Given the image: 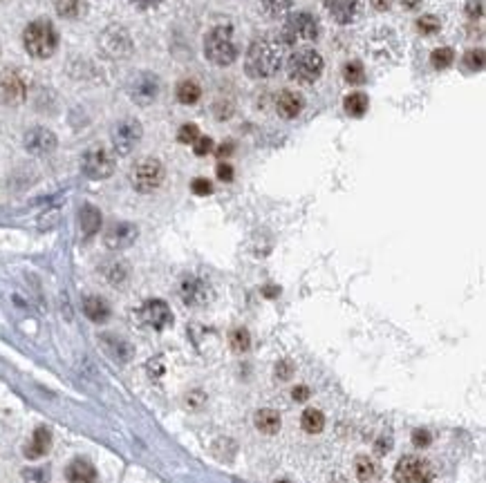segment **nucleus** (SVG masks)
I'll return each mask as SVG.
<instances>
[{
    "instance_id": "nucleus-32",
    "label": "nucleus",
    "mask_w": 486,
    "mask_h": 483,
    "mask_svg": "<svg viewBox=\"0 0 486 483\" xmlns=\"http://www.w3.org/2000/svg\"><path fill=\"white\" fill-rule=\"evenodd\" d=\"M229 342H231L233 351L242 354V351H247L249 347H251V336H249L247 329H233L231 336H229Z\"/></svg>"
},
{
    "instance_id": "nucleus-18",
    "label": "nucleus",
    "mask_w": 486,
    "mask_h": 483,
    "mask_svg": "<svg viewBox=\"0 0 486 483\" xmlns=\"http://www.w3.org/2000/svg\"><path fill=\"white\" fill-rule=\"evenodd\" d=\"M67 483H97V470L85 458H74L65 468Z\"/></svg>"
},
{
    "instance_id": "nucleus-42",
    "label": "nucleus",
    "mask_w": 486,
    "mask_h": 483,
    "mask_svg": "<svg viewBox=\"0 0 486 483\" xmlns=\"http://www.w3.org/2000/svg\"><path fill=\"white\" fill-rule=\"evenodd\" d=\"M291 374H293V365L289 360H280L276 365V376L280 381H287V378H291Z\"/></svg>"
},
{
    "instance_id": "nucleus-33",
    "label": "nucleus",
    "mask_w": 486,
    "mask_h": 483,
    "mask_svg": "<svg viewBox=\"0 0 486 483\" xmlns=\"http://www.w3.org/2000/svg\"><path fill=\"white\" fill-rule=\"evenodd\" d=\"M197 136H200V128H197V125L195 123H186V125H182V128H179L177 141L184 144V146H193L197 141Z\"/></svg>"
},
{
    "instance_id": "nucleus-15",
    "label": "nucleus",
    "mask_w": 486,
    "mask_h": 483,
    "mask_svg": "<svg viewBox=\"0 0 486 483\" xmlns=\"http://www.w3.org/2000/svg\"><path fill=\"white\" fill-rule=\"evenodd\" d=\"M22 144H25V150L32 153V155H50L54 148H56V134L48 128H32L25 132V139H22Z\"/></svg>"
},
{
    "instance_id": "nucleus-7",
    "label": "nucleus",
    "mask_w": 486,
    "mask_h": 483,
    "mask_svg": "<svg viewBox=\"0 0 486 483\" xmlns=\"http://www.w3.org/2000/svg\"><path fill=\"white\" fill-rule=\"evenodd\" d=\"M141 136H144V128L137 119H121L112 125L110 132L112 148H115L117 155H130L139 146Z\"/></svg>"
},
{
    "instance_id": "nucleus-48",
    "label": "nucleus",
    "mask_w": 486,
    "mask_h": 483,
    "mask_svg": "<svg viewBox=\"0 0 486 483\" xmlns=\"http://www.w3.org/2000/svg\"><path fill=\"white\" fill-rule=\"evenodd\" d=\"M422 5V0H403V7L405 9H417Z\"/></svg>"
},
{
    "instance_id": "nucleus-8",
    "label": "nucleus",
    "mask_w": 486,
    "mask_h": 483,
    "mask_svg": "<svg viewBox=\"0 0 486 483\" xmlns=\"http://www.w3.org/2000/svg\"><path fill=\"white\" fill-rule=\"evenodd\" d=\"M81 170L90 179H108L115 172V157L106 148H90L81 159Z\"/></svg>"
},
{
    "instance_id": "nucleus-5",
    "label": "nucleus",
    "mask_w": 486,
    "mask_h": 483,
    "mask_svg": "<svg viewBox=\"0 0 486 483\" xmlns=\"http://www.w3.org/2000/svg\"><path fill=\"white\" fill-rule=\"evenodd\" d=\"M321 25L310 11H293L289 18L285 20V27H282V43L293 45L298 41H316L319 38Z\"/></svg>"
},
{
    "instance_id": "nucleus-25",
    "label": "nucleus",
    "mask_w": 486,
    "mask_h": 483,
    "mask_svg": "<svg viewBox=\"0 0 486 483\" xmlns=\"http://www.w3.org/2000/svg\"><path fill=\"white\" fill-rule=\"evenodd\" d=\"M175 94H177L179 103H184V106H193V103L200 101L202 90H200V85L195 83V80H179Z\"/></svg>"
},
{
    "instance_id": "nucleus-24",
    "label": "nucleus",
    "mask_w": 486,
    "mask_h": 483,
    "mask_svg": "<svg viewBox=\"0 0 486 483\" xmlns=\"http://www.w3.org/2000/svg\"><path fill=\"white\" fill-rule=\"evenodd\" d=\"M256 428L263 434H276L280 430V414L274 410H260L256 414Z\"/></svg>"
},
{
    "instance_id": "nucleus-49",
    "label": "nucleus",
    "mask_w": 486,
    "mask_h": 483,
    "mask_svg": "<svg viewBox=\"0 0 486 483\" xmlns=\"http://www.w3.org/2000/svg\"><path fill=\"white\" fill-rule=\"evenodd\" d=\"M282 483H285V481H282Z\"/></svg>"
},
{
    "instance_id": "nucleus-4",
    "label": "nucleus",
    "mask_w": 486,
    "mask_h": 483,
    "mask_svg": "<svg viewBox=\"0 0 486 483\" xmlns=\"http://www.w3.org/2000/svg\"><path fill=\"white\" fill-rule=\"evenodd\" d=\"M287 74L291 80H296L300 85L314 83L323 74V56L310 48L293 52L287 59Z\"/></svg>"
},
{
    "instance_id": "nucleus-31",
    "label": "nucleus",
    "mask_w": 486,
    "mask_h": 483,
    "mask_svg": "<svg viewBox=\"0 0 486 483\" xmlns=\"http://www.w3.org/2000/svg\"><path fill=\"white\" fill-rule=\"evenodd\" d=\"M453 61H455V52L450 48H437L431 54V65L435 70H446V67L453 65Z\"/></svg>"
},
{
    "instance_id": "nucleus-44",
    "label": "nucleus",
    "mask_w": 486,
    "mask_h": 483,
    "mask_svg": "<svg viewBox=\"0 0 486 483\" xmlns=\"http://www.w3.org/2000/svg\"><path fill=\"white\" fill-rule=\"evenodd\" d=\"M130 3H132L134 7H139V9H153V7H157V5H162L164 0H130Z\"/></svg>"
},
{
    "instance_id": "nucleus-17",
    "label": "nucleus",
    "mask_w": 486,
    "mask_h": 483,
    "mask_svg": "<svg viewBox=\"0 0 486 483\" xmlns=\"http://www.w3.org/2000/svg\"><path fill=\"white\" fill-rule=\"evenodd\" d=\"M179 295H182V300L188 307H200V304L207 302L209 286L204 280H200V278H186L182 282V286H179Z\"/></svg>"
},
{
    "instance_id": "nucleus-27",
    "label": "nucleus",
    "mask_w": 486,
    "mask_h": 483,
    "mask_svg": "<svg viewBox=\"0 0 486 483\" xmlns=\"http://www.w3.org/2000/svg\"><path fill=\"white\" fill-rule=\"evenodd\" d=\"M300 425H303V430L305 432H310V434H319L323 432L325 428V416H323V412L321 410H305L303 412V419H300Z\"/></svg>"
},
{
    "instance_id": "nucleus-45",
    "label": "nucleus",
    "mask_w": 486,
    "mask_h": 483,
    "mask_svg": "<svg viewBox=\"0 0 486 483\" xmlns=\"http://www.w3.org/2000/svg\"><path fill=\"white\" fill-rule=\"evenodd\" d=\"M291 396L296 398V400H307V398H310V389L305 387V385H298V387H293Z\"/></svg>"
},
{
    "instance_id": "nucleus-14",
    "label": "nucleus",
    "mask_w": 486,
    "mask_h": 483,
    "mask_svg": "<svg viewBox=\"0 0 486 483\" xmlns=\"http://www.w3.org/2000/svg\"><path fill=\"white\" fill-rule=\"evenodd\" d=\"M137 235H139V231H137V226H134V224H130V222H115L106 231L104 241H106V246L112 248V251H123V248H128V246L134 244Z\"/></svg>"
},
{
    "instance_id": "nucleus-28",
    "label": "nucleus",
    "mask_w": 486,
    "mask_h": 483,
    "mask_svg": "<svg viewBox=\"0 0 486 483\" xmlns=\"http://www.w3.org/2000/svg\"><path fill=\"white\" fill-rule=\"evenodd\" d=\"M368 97L363 94V92H352V94L345 97V112L349 114V117H363V114L368 112Z\"/></svg>"
},
{
    "instance_id": "nucleus-26",
    "label": "nucleus",
    "mask_w": 486,
    "mask_h": 483,
    "mask_svg": "<svg viewBox=\"0 0 486 483\" xmlns=\"http://www.w3.org/2000/svg\"><path fill=\"white\" fill-rule=\"evenodd\" d=\"M354 468H356V477L361 483H372L379 477V468L370 456H356Z\"/></svg>"
},
{
    "instance_id": "nucleus-21",
    "label": "nucleus",
    "mask_w": 486,
    "mask_h": 483,
    "mask_svg": "<svg viewBox=\"0 0 486 483\" xmlns=\"http://www.w3.org/2000/svg\"><path fill=\"white\" fill-rule=\"evenodd\" d=\"M83 314L92 322H106L110 318V304L101 295H88L83 300Z\"/></svg>"
},
{
    "instance_id": "nucleus-30",
    "label": "nucleus",
    "mask_w": 486,
    "mask_h": 483,
    "mask_svg": "<svg viewBox=\"0 0 486 483\" xmlns=\"http://www.w3.org/2000/svg\"><path fill=\"white\" fill-rule=\"evenodd\" d=\"M260 7L265 9L267 16L278 18V16H285L293 7V0H260Z\"/></svg>"
},
{
    "instance_id": "nucleus-6",
    "label": "nucleus",
    "mask_w": 486,
    "mask_h": 483,
    "mask_svg": "<svg viewBox=\"0 0 486 483\" xmlns=\"http://www.w3.org/2000/svg\"><path fill=\"white\" fill-rule=\"evenodd\" d=\"M166 177V170L162 166L160 159H141L139 164H134L132 172H130V181H132V188L137 192H153L157 190L164 183Z\"/></svg>"
},
{
    "instance_id": "nucleus-1",
    "label": "nucleus",
    "mask_w": 486,
    "mask_h": 483,
    "mask_svg": "<svg viewBox=\"0 0 486 483\" xmlns=\"http://www.w3.org/2000/svg\"><path fill=\"white\" fill-rule=\"evenodd\" d=\"M285 43L282 38H260L254 41L247 50L244 70L251 78H269L274 76L282 65Z\"/></svg>"
},
{
    "instance_id": "nucleus-36",
    "label": "nucleus",
    "mask_w": 486,
    "mask_h": 483,
    "mask_svg": "<svg viewBox=\"0 0 486 483\" xmlns=\"http://www.w3.org/2000/svg\"><path fill=\"white\" fill-rule=\"evenodd\" d=\"M22 479H25V483H50V472L45 468H32L25 470Z\"/></svg>"
},
{
    "instance_id": "nucleus-43",
    "label": "nucleus",
    "mask_w": 486,
    "mask_h": 483,
    "mask_svg": "<svg viewBox=\"0 0 486 483\" xmlns=\"http://www.w3.org/2000/svg\"><path fill=\"white\" fill-rule=\"evenodd\" d=\"M466 14H468V18H482V14H484L482 0H471V3L466 5Z\"/></svg>"
},
{
    "instance_id": "nucleus-3",
    "label": "nucleus",
    "mask_w": 486,
    "mask_h": 483,
    "mask_svg": "<svg viewBox=\"0 0 486 483\" xmlns=\"http://www.w3.org/2000/svg\"><path fill=\"white\" fill-rule=\"evenodd\" d=\"M22 45L34 59H50L59 48V34L50 20H34L22 31Z\"/></svg>"
},
{
    "instance_id": "nucleus-20",
    "label": "nucleus",
    "mask_w": 486,
    "mask_h": 483,
    "mask_svg": "<svg viewBox=\"0 0 486 483\" xmlns=\"http://www.w3.org/2000/svg\"><path fill=\"white\" fill-rule=\"evenodd\" d=\"M50 447H52V432L48 428H36L34 430L29 445L25 447V456L27 458H41L50 452Z\"/></svg>"
},
{
    "instance_id": "nucleus-19",
    "label": "nucleus",
    "mask_w": 486,
    "mask_h": 483,
    "mask_svg": "<svg viewBox=\"0 0 486 483\" xmlns=\"http://www.w3.org/2000/svg\"><path fill=\"white\" fill-rule=\"evenodd\" d=\"M303 108H305V99L300 94H296V92H291V90L280 92V97L276 101V110L282 119H296L303 112Z\"/></svg>"
},
{
    "instance_id": "nucleus-46",
    "label": "nucleus",
    "mask_w": 486,
    "mask_h": 483,
    "mask_svg": "<svg viewBox=\"0 0 486 483\" xmlns=\"http://www.w3.org/2000/svg\"><path fill=\"white\" fill-rule=\"evenodd\" d=\"M372 7L377 11H388L392 7V0H372Z\"/></svg>"
},
{
    "instance_id": "nucleus-37",
    "label": "nucleus",
    "mask_w": 486,
    "mask_h": 483,
    "mask_svg": "<svg viewBox=\"0 0 486 483\" xmlns=\"http://www.w3.org/2000/svg\"><path fill=\"white\" fill-rule=\"evenodd\" d=\"M110 269L112 271H104L110 282L117 284V282H121L123 278H126V267H123V262H110Z\"/></svg>"
},
{
    "instance_id": "nucleus-9",
    "label": "nucleus",
    "mask_w": 486,
    "mask_h": 483,
    "mask_svg": "<svg viewBox=\"0 0 486 483\" xmlns=\"http://www.w3.org/2000/svg\"><path fill=\"white\" fill-rule=\"evenodd\" d=\"M397 483H433V468L419 456H403L394 468Z\"/></svg>"
},
{
    "instance_id": "nucleus-2",
    "label": "nucleus",
    "mask_w": 486,
    "mask_h": 483,
    "mask_svg": "<svg viewBox=\"0 0 486 483\" xmlns=\"http://www.w3.org/2000/svg\"><path fill=\"white\" fill-rule=\"evenodd\" d=\"M204 56L218 67H227L238 59V45L231 25H216L204 36Z\"/></svg>"
},
{
    "instance_id": "nucleus-10",
    "label": "nucleus",
    "mask_w": 486,
    "mask_h": 483,
    "mask_svg": "<svg viewBox=\"0 0 486 483\" xmlns=\"http://www.w3.org/2000/svg\"><path fill=\"white\" fill-rule=\"evenodd\" d=\"M101 50L104 54H108L110 59H126L132 52V38L130 34L119 27V25H112L108 27L104 34H101Z\"/></svg>"
},
{
    "instance_id": "nucleus-13",
    "label": "nucleus",
    "mask_w": 486,
    "mask_h": 483,
    "mask_svg": "<svg viewBox=\"0 0 486 483\" xmlns=\"http://www.w3.org/2000/svg\"><path fill=\"white\" fill-rule=\"evenodd\" d=\"M27 85L18 72H3L0 74V103L5 106H18L25 99Z\"/></svg>"
},
{
    "instance_id": "nucleus-47",
    "label": "nucleus",
    "mask_w": 486,
    "mask_h": 483,
    "mask_svg": "<svg viewBox=\"0 0 486 483\" xmlns=\"http://www.w3.org/2000/svg\"><path fill=\"white\" fill-rule=\"evenodd\" d=\"M231 153H233V144H222V146L218 148V157H220V159L229 157Z\"/></svg>"
},
{
    "instance_id": "nucleus-34",
    "label": "nucleus",
    "mask_w": 486,
    "mask_h": 483,
    "mask_svg": "<svg viewBox=\"0 0 486 483\" xmlns=\"http://www.w3.org/2000/svg\"><path fill=\"white\" fill-rule=\"evenodd\" d=\"M439 27H442V22H439V18L433 16V14H426V16H422L419 20H417V29H419L422 34H426V36L437 34Z\"/></svg>"
},
{
    "instance_id": "nucleus-38",
    "label": "nucleus",
    "mask_w": 486,
    "mask_h": 483,
    "mask_svg": "<svg viewBox=\"0 0 486 483\" xmlns=\"http://www.w3.org/2000/svg\"><path fill=\"white\" fill-rule=\"evenodd\" d=\"M213 150V139L211 136H197V141L193 144V153L197 155V157H204V155H209Z\"/></svg>"
},
{
    "instance_id": "nucleus-12",
    "label": "nucleus",
    "mask_w": 486,
    "mask_h": 483,
    "mask_svg": "<svg viewBox=\"0 0 486 483\" xmlns=\"http://www.w3.org/2000/svg\"><path fill=\"white\" fill-rule=\"evenodd\" d=\"M128 94L130 99L137 103V106H151V103L160 94V80L155 74H139L132 78V83L128 85Z\"/></svg>"
},
{
    "instance_id": "nucleus-40",
    "label": "nucleus",
    "mask_w": 486,
    "mask_h": 483,
    "mask_svg": "<svg viewBox=\"0 0 486 483\" xmlns=\"http://www.w3.org/2000/svg\"><path fill=\"white\" fill-rule=\"evenodd\" d=\"M412 443L417 447H428V445L433 443V434L428 432V430H415L412 432Z\"/></svg>"
},
{
    "instance_id": "nucleus-29",
    "label": "nucleus",
    "mask_w": 486,
    "mask_h": 483,
    "mask_svg": "<svg viewBox=\"0 0 486 483\" xmlns=\"http://www.w3.org/2000/svg\"><path fill=\"white\" fill-rule=\"evenodd\" d=\"M343 78L349 85H363L366 83V67L361 61H347L343 65Z\"/></svg>"
},
{
    "instance_id": "nucleus-16",
    "label": "nucleus",
    "mask_w": 486,
    "mask_h": 483,
    "mask_svg": "<svg viewBox=\"0 0 486 483\" xmlns=\"http://www.w3.org/2000/svg\"><path fill=\"white\" fill-rule=\"evenodd\" d=\"M325 9L338 25H349L361 9V0H325Z\"/></svg>"
},
{
    "instance_id": "nucleus-23",
    "label": "nucleus",
    "mask_w": 486,
    "mask_h": 483,
    "mask_svg": "<svg viewBox=\"0 0 486 483\" xmlns=\"http://www.w3.org/2000/svg\"><path fill=\"white\" fill-rule=\"evenodd\" d=\"M56 14L61 18H81L88 9V0H56Z\"/></svg>"
},
{
    "instance_id": "nucleus-35",
    "label": "nucleus",
    "mask_w": 486,
    "mask_h": 483,
    "mask_svg": "<svg viewBox=\"0 0 486 483\" xmlns=\"http://www.w3.org/2000/svg\"><path fill=\"white\" fill-rule=\"evenodd\" d=\"M464 65L468 67V70H475V72H480V70H484V50H468L466 54H464Z\"/></svg>"
},
{
    "instance_id": "nucleus-39",
    "label": "nucleus",
    "mask_w": 486,
    "mask_h": 483,
    "mask_svg": "<svg viewBox=\"0 0 486 483\" xmlns=\"http://www.w3.org/2000/svg\"><path fill=\"white\" fill-rule=\"evenodd\" d=\"M190 190H193L195 195H200V197H204V195H211V192H213V186H211L209 179L197 177V179H193V183H190Z\"/></svg>"
},
{
    "instance_id": "nucleus-41",
    "label": "nucleus",
    "mask_w": 486,
    "mask_h": 483,
    "mask_svg": "<svg viewBox=\"0 0 486 483\" xmlns=\"http://www.w3.org/2000/svg\"><path fill=\"white\" fill-rule=\"evenodd\" d=\"M216 172H218V179L220 181H233V166L227 164V161H220Z\"/></svg>"
},
{
    "instance_id": "nucleus-22",
    "label": "nucleus",
    "mask_w": 486,
    "mask_h": 483,
    "mask_svg": "<svg viewBox=\"0 0 486 483\" xmlns=\"http://www.w3.org/2000/svg\"><path fill=\"white\" fill-rule=\"evenodd\" d=\"M78 224H81V231L85 237H92L99 228H101V213L95 206L85 204L81 211H78Z\"/></svg>"
},
{
    "instance_id": "nucleus-11",
    "label": "nucleus",
    "mask_w": 486,
    "mask_h": 483,
    "mask_svg": "<svg viewBox=\"0 0 486 483\" xmlns=\"http://www.w3.org/2000/svg\"><path fill=\"white\" fill-rule=\"evenodd\" d=\"M139 320L144 322L146 327L162 331L168 325H173V312H171V307H168L164 300H157V298H153V300H146L141 304Z\"/></svg>"
}]
</instances>
